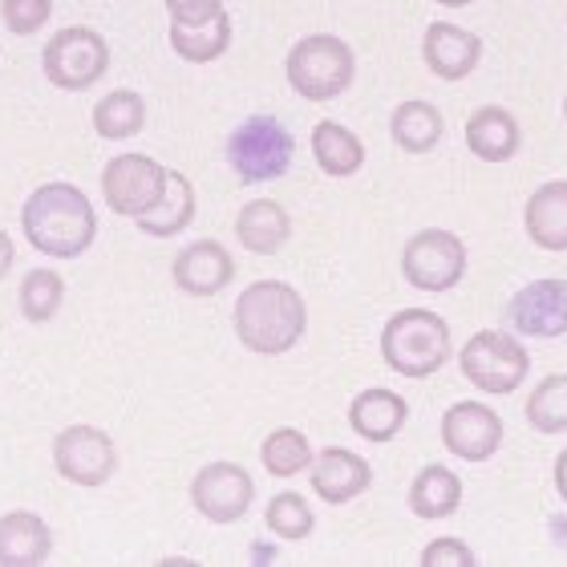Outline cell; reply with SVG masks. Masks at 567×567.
<instances>
[{"mask_svg":"<svg viewBox=\"0 0 567 567\" xmlns=\"http://www.w3.org/2000/svg\"><path fill=\"white\" fill-rule=\"evenodd\" d=\"M21 231L49 260H78L94 248L97 212L73 183H45L21 207Z\"/></svg>","mask_w":567,"mask_h":567,"instance_id":"obj_1","label":"cell"},{"mask_svg":"<svg viewBox=\"0 0 567 567\" xmlns=\"http://www.w3.org/2000/svg\"><path fill=\"white\" fill-rule=\"evenodd\" d=\"M239 344L256 357H284L292 353L308 329V305L292 284L284 280H256L248 284L231 312Z\"/></svg>","mask_w":567,"mask_h":567,"instance_id":"obj_2","label":"cell"},{"mask_svg":"<svg viewBox=\"0 0 567 567\" xmlns=\"http://www.w3.org/2000/svg\"><path fill=\"white\" fill-rule=\"evenodd\" d=\"M450 353H454L450 324L430 308H402L381 329V361L398 378H434L450 361Z\"/></svg>","mask_w":567,"mask_h":567,"instance_id":"obj_3","label":"cell"},{"mask_svg":"<svg viewBox=\"0 0 567 567\" xmlns=\"http://www.w3.org/2000/svg\"><path fill=\"white\" fill-rule=\"evenodd\" d=\"M284 73L292 85L296 97H305L312 106H324L332 97H341L357 78V53L349 41L332 33H312L300 37L288 58H284Z\"/></svg>","mask_w":567,"mask_h":567,"instance_id":"obj_4","label":"cell"},{"mask_svg":"<svg viewBox=\"0 0 567 567\" xmlns=\"http://www.w3.org/2000/svg\"><path fill=\"white\" fill-rule=\"evenodd\" d=\"M458 369L478 393L503 398L532 378V353L515 332L483 329L458 349Z\"/></svg>","mask_w":567,"mask_h":567,"instance_id":"obj_5","label":"cell"},{"mask_svg":"<svg viewBox=\"0 0 567 567\" xmlns=\"http://www.w3.org/2000/svg\"><path fill=\"white\" fill-rule=\"evenodd\" d=\"M296 138L272 114H251L227 138V163L239 183H272L292 171Z\"/></svg>","mask_w":567,"mask_h":567,"instance_id":"obj_6","label":"cell"},{"mask_svg":"<svg viewBox=\"0 0 567 567\" xmlns=\"http://www.w3.org/2000/svg\"><path fill=\"white\" fill-rule=\"evenodd\" d=\"M41 70H45L49 85H58L65 94L94 90L110 70L106 37L90 29V24H65L41 49Z\"/></svg>","mask_w":567,"mask_h":567,"instance_id":"obj_7","label":"cell"},{"mask_svg":"<svg viewBox=\"0 0 567 567\" xmlns=\"http://www.w3.org/2000/svg\"><path fill=\"white\" fill-rule=\"evenodd\" d=\"M466 244L454 231L425 227L417 236L405 239L402 248V276L417 292H450L466 276Z\"/></svg>","mask_w":567,"mask_h":567,"instance_id":"obj_8","label":"cell"},{"mask_svg":"<svg viewBox=\"0 0 567 567\" xmlns=\"http://www.w3.org/2000/svg\"><path fill=\"white\" fill-rule=\"evenodd\" d=\"M53 466L65 483L94 491V486H106L118 471V446L97 425H65L53 437Z\"/></svg>","mask_w":567,"mask_h":567,"instance_id":"obj_9","label":"cell"},{"mask_svg":"<svg viewBox=\"0 0 567 567\" xmlns=\"http://www.w3.org/2000/svg\"><path fill=\"white\" fill-rule=\"evenodd\" d=\"M166 171L171 166L154 163L151 154H118L110 158L106 171H102V195H106V207L122 219H138L163 199L166 190Z\"/></svg>","mask_w":567,"mask_h":567,"instance_id":"obj_10","label":"cell"},{"mask_svg":"<svg viewBox=\"0 0 567 567\" xmlns=\"http://www.w3.org/2000/svg\"><path fill=\"white\" fill-rule=\"evenodd\" d=\"M256 483L239 462H207L195 478H190V507L215 527H231L248 515Z\"/></svg>","mask_w":567,"mask_h":567,"instance_id":"obj_11","label":"cell"},{"mask_svg":"<svg viewBox=\"0 0 567 567\" xmlns=\"http://www.w3.org/2000/svg\"><path fill=\"white\" fill-rule=\"evenodd\" d=\"M442 446L446 454L462 462H491L503 450V434L507 425L486 402H454L437 422Z\"/></svg>","mask_w":567,"mask_h":567,"instance_id":"obj_12","label":"cell"},{"mask_svg":"<svg viewBox=\"0 0 567 567\" xmlns=\"http://www.w3.org/2000/svg\"><path fill=\"white\" fill-rule=\"evenodd\" d=\"M511 329L519 337H535V341H556L567 332V280H532L523 284L519 292L511 296L507 305Z\"/></svg>","mask_w":567,"mask_h":567,"instance_id":"obj_13","label":"cell"},{"mask_svg":"<svg viewBox=\"0 0 567 567\" xmlns=\"http://www.w3.org/2000/svg\"><path fill=\"white\" fill-rule=\"evenodd\" d=\"M171 280H175L178 292L207 300V296H219L227 284L236 280V260L219 239H195L175 256Z\"/></svg>","mask_w":567,"mask_h":567,"instance_id":"obj_14","label":"cell"},{"mask_svg":"<svg viewBox=\"0 0 567 567\" xmlns=\"http://www.w3.org/2000/svg\"><path fill=\"white\" fill-rule=\"evenodd\" d=\"M422 61L425 70L442 78V82H462L478 70L483 61V37L462 29L454 21H434L425 24L422 33Z\"/></svg>","mask_w":567,"mask_h":567,"instance_id":"obj_15","label":"cell"},{"mask_svg":"<svg viewBox=\"0 0 567 567\" xmlns=\"http://www.w3.org/2000/svg\"><path fill=\"white\" fill-rule=\"evenodd\" d=\"M308 483H312V495H320L329 507H341V503H353L357 495H365L373 486V466L353 450L329 446L312 458Z\"/></svg>","mask_w":567,"mask_h":567,"instance_id":"obj_16","label":"cell"},{"mask_svg":"<svg viewBox=\"0 0 567 567\" xmlns=\"http://www.w3.org/2000/svg\"><path fill=\"white\" fill-rule=\"evenodd\" d=\"M53 556V532L37 511L0 515V567H45Z\"/></svg>","mask_w":567,"mask_h":567,"instance_id":"obj_17","label":"cell"},{"mask_svg":"<svg viewBox=\"0 0 567 567\" xmlns=\"http://www.w3.org/2000/svg\"><path fill=\"white\" fill-rule=\"evenodd\" d=\"M523 146L519 118L503 106H478L466 118V151L478 163H511Z\"/></svg>","mask_w":567,"mask_h":567,"instance_id":"obj_18","label":"cell"},{"mask_svg":"<svg viewBox=\"0 0 567 567\" xmlns=\"http://www.w3.org/2000/svg\"><path fill=\"white\" fill-rule=\"evenodd\" d=\"M405 422H410V402H405L402 393L393 390H361L349 402V425H353L357 437H365V442H393V437L402 434Z\"/></svg>","mask_w":567,"mask_h":567,"instance_id":"obj_19","label":"cell"},{"mask_svg":"<svg viewBox=\"0 0 567 567\" xmlns=\"http://www.w3.org/2000/svg\"><path fill=\"white\" fill-rule=\"evenodd\" d=\"M523 227L535 248L567 251V178H551L532 190L523 207Z\"/></svg>","mask_w":567,"mask_h":567,"instance_id":"obj_20","label":"cell"},{"mask_svg":"<svg viewBox=\"0 0 567 567\" xmlns=\"http://www.w3.org/2000/svg\"><path fill=\"white\" fill-rule=\"evenodd\" d=\"M236 239L251 256H276L292 239V215L276 199H251L236 215Z\"/></svg>","mask_w":567,"mask_h":567,"instance_id":"obj_21","label":"cell"},{"mask_svg":"<svg viewBox=\"0 0 567 567\" xmlns=\"http://www.w3.org/2000/svg\"><path fill=\"white\" fill-rule=\"evenodd\" d=\"M190 219H195V187H190V178L183 171H166L163 199L154 203L146 215H138L134 224H138L142 236L171 239V236H183L190 227Z\"/></svg>","mask_w":567,"mask_h":567,"instance_id":"obj_22","label":"cell"},{"mask_svg":"<svg viewBox=\"0 0 567 567\" xmlns=\"http://www.w3.org/2000/svg\"><path fill=\"white\" fill-rule=\"evenodd\" d=\"M405 498H410V511H414L417 519L425 523L450 519L462 507V478L450 466H442V462H430V466H422L414 474Z\"/></svg>","mask_w":567,"mask_h":567,"instance_id":"obj_23","label":"cell"},{"mask_svg":"<svg viewBox=\"0 0 567 567\" xmlns=\"http://www.w3.org/2000/svg\"><path fill=\"white\" fill-rule=\"evenodd\" d=\"M446 134V118L434 102L425 97H410L402 106H393L390 114V138L398 142V151L405 154H430Z\"/></svg>","mask_w":567,"mask_h":567,"instance_id":"obj_24","label":"cell"},{"mask_svg":"<svg viewBox=\"0 0 567 567\" xmlns=\"http://www.w3.org/2000/svg\"><path fill=\"white\" fill-rule=\"evenodd\" d=\"M312 158L329 178H353L365 166V142L341 122H317L312 126Z\"/></svg>","mask_w":567,"mask_h":567,"instance_id":"obj_25","label":"cell"},{"mask_svg":"<svg viewBox=\"0 0 567 567\" xmlns=\"http://www.w3.org/2000/svg\"><path fill=\"white\" fill-rule=\"evenodd\" d=\"M171 49L187 65H212L231 49V17L227 9L207 24H175L171 21Z\"/></svg>","mask_w":567,"mask_h":567,"instance_id":"obj_26","label":"cell"},{"mask_svg":"<svg viewBox=\"0 0 567 567\" xmlns=\"http://www.w3.org/2000/svg\"><path fill=\"white\" fill-rule=\"evenodd\" d=\"M90 122H94L97 138L126 142L146 126V102H142L138 90H110V94L94 106Z\"/></svg>","mask_w":567,"mask_h":567,"instance_id":"obj_27","label":"cell"},{"mask_svg":"<svg viewBox=\"0 0 567 567\" xmlns=\"http://www.w3.org/2000/svg\"><path fill=\"white\" fill-rule=\"evenodd\" d=\"M17 305H21V317L29 324H49L65 305V280L53 268H33V272L21 276Z\"/></svg>","mask_w":567,"mask_h":567,"instance_id":"obj_28","label":"cell"},{"mask_svg":"<svg viewBox=\"0 0 567 567\" xmlns=\"http://www.w3.org/2000/svg\"><path fill=\"white\" fill-rule=\"evenodd\" d=\"M312 446H308L305 430H292V425H280V430H272V434L264 437L260 446V462L264 471L276 474V478H292V474L308 471L312 466Z\"/></svg>","mask_w":567,"mask_h":567,"instance_id":"obj_29","label":"cell"},{"mask_svg":"<svg viewBox=\"0 0 567 567\" xmlns=\"http://www.w3.org/2000/svg\"><path fill=\"white\" fill-rule=\"evenodd\" d=\"M264 527H268L276 539L300 544V539L312 535L317 515H312V507H308V498L300 495V491H280V495H272L268 511H264Z\"/></svg>","mask_w":567,"mask_h":567,"instance_id":"obj_30","label":"cell"},{"mask_svg":"<svg viewBox=\"0 0 567 567\" xmlns=\"http://www.w3.org/2000/svg\"><path fill=\"white\" fill-rule=\"evenodd\" d=\"M527 422L539 434H564L567 430V373H551L532 390L527 405H523Z\"/></svg>","mask_w":567,"mask_h":567,"instance_id":"obj_31","label":"cell"},{"mask_svg":"<svg viewBox=\"0 0 567 567\" xmlns=\"http://www.w3.org/2000/svg\"><path fill=\"white\" fill-rule=\"evenodd\" d=\"M53 17V0H0V21L12 37L41 33Z\"/></svg>","mask_w":567,"mask_h":567,"instance_id":"obj_32","label":"cell"},{"mask_svg":"<svg viewBox=\"0 0 567 567\" xmlns=\"http://www.w3.org/2000/svg\"><path fill=\"white\" fill-rule=\"evenodd\" d=\"M422 567H474L478 559H474V551L462 539H454V535H442V539H434V544L422 547V559H417Z\"/></svg>","mask_w":567,"mask_h":567,"instance_id":"obj_33","label":"cell"},{"mask_svg":"<svg viewBox=\"0 0 567 567\" xmlns=\"http://www.w3.org/2000/svg\"><path fill=\"white\" fill-rule=\"evenodd\" d=\"M166 12L175 24H207L224 12V0H166Z\"/></svg>","mask_w":567,"mask_h":567,"instance_id":"obj_34","label":"cell"},{"mask_svg":"<svg viewBox=\"0 0 567 567\" xmlns=\"http://www.w3.org/2000/svg\"><path fill=\"white\" fill-rule=\"evenodd\" d=\"M12 260H17V248H12L9 231H0V280H4V276H9Z\"/></svg>","mask_w":567,"mask_h":567,"instance_id":"obj_35","label":"cell"},{"mask_svg":"<svg viewBox=\"0 0 567 567\" xmlns=\"http://www.w3.org/2000/svg\"><path fill=\"white\" fill-rule=\"evenodd\" d=\"M556 491H559V498L567 503V450L556 458Z\"/></svg>","mask_w":567,"mask_h":567,"instance_id":"obj_36","label":"cell"},{"mask_svg":"<svg viewBox=\"0 0 567 567\" xmlns=\"http://www.w3.org/2000/svg\"><path fill=\"white\" fill-rule=\"evenodd\" d=\"M442 9H466V4H474V0H437Z\"/></svg>","mask_w":567,"mask_h":567,"instance_id":"obj_37","label":"cell"},{"mask_svg":"<svg viewBox=\"0 0 567 567\" xmlns=\"http://www.w3.org/2000/svg\"><path fill=\"white\" fill-rule=\"evenodd\" d=\"M564 122H567V97H564Z\"/></svg>","mask_w":567,"mask_h":567,"instance_id":"obj_38","label":"cell"}]
</instances>
